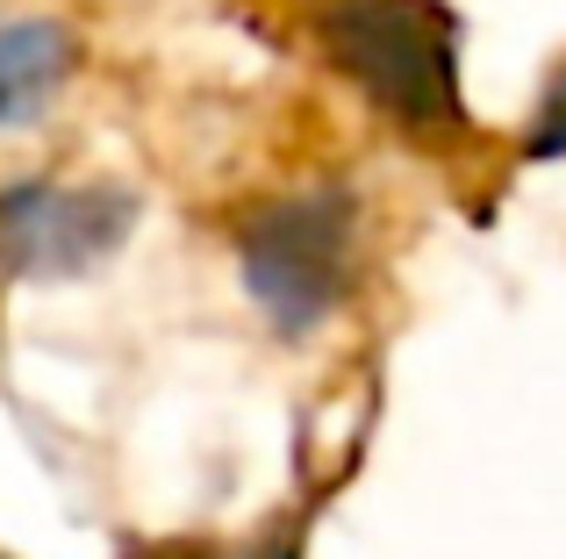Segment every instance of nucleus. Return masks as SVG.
Returning a JSON list of instances; mask_svg holds the SVG:
<instances>
[{"label":"nucleus","instance_id":"2","mask_svg":"<svg viewBox=\"0 0 566 559\" xmlns=\"http://www.w3.org/2000/svg\"><path fill=\"white\" fill-rule=\"evenodd\" d=\"M352 223L359 201L337 187H308V194L265 201L237 223V273L259 316L280 337H308L345 308L352 294Z\"/></svg>","mask_w":566,"mask_h":559},{"label":"nucleus","instance_id":"3","mask_svg":"<svg viewBox=\"0 0 566 559\" xmlns=\"http://www.w3.org/2000/svg\"><path fill=\"white\" fill-rule=\"evenodd\" d=\"M137 223V201L115 187L29 180L0 194V280H80Z\"/></svg>","mask_w":566,"mask_h":559},{"label":"nucleus","instance_id":"6","mask_svg":"<svg viewBox=\"0 0 566 559\" xmlns=\"http://www.w3.org/2000/svg\"><path fill=\"white\" fill-rule=\"evenodd\" d=\"M137 559H230V552H201V546H158V552H137Z\"/></svg>","mask_w":566,"mask_h":559},{"label":"nucleus","instance_id":"4","mask_svg":"<svg viewBox=\"0 0 566 559\" xmlns=\"http://www.w3.org/2000/svg\"><path fill=\"white\" fill-rule=\"evenodd\" d=\"M65 72H72V36L57 22H8L0 29V129L36 123Z\"/></svg>","mask_w":566,"mask_h":559},{"label":"nucleus","instance_id":"1","mask_svg":"<svg viewBox=\"0 0 566 559\" xmlns=\"http://www.w3.org/2000/svg\"><path fill=\"white\" fill-rule=\"evenodd\" d=\"M316 36L337 72L409 137H444L467 123L459 108V29L438 0H323Z\"/></svg>","mask_w":566,"mask_h":559},{"label":"nucleus","instance_id":"5","mask_svg":"<svg viewBox=\"0 0 566 559\" xmlns=\"http://www.w3.org/2000/svg\"><path fill=\"white\" fill-rule=\"evenodd\" d=\"M524 158L531 166L566 158V65L553 72V86H545V101H538V123H531V137H524Z\"/></svg>","mask_w":566,"mask_h":559}]
</instances>
